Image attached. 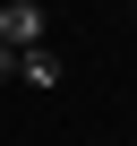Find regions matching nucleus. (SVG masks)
<instances>
[{
	"label": "nucleus",
	"mask_w": 137,
	"mask_h": 146,
	"mask_svg": "<svg viewBox=\"0 0 137 146\" xmlns=\"http://www.w3.org/2000/svg\"><path fill=\"white\" fill-rule=\"evenodd\" d=\"M0 43H9V52L43 43V9H34V0H0Z\"/></svg>",
	"instance_id": "obj_1"
},
{
	"label": "nucleus",
	"mask_w": 137,
	"mask_h": 146,
	"mask_svg": "<svg viewBox=\"0 0 137 146\" xmlns=\"http://www.w3.org/2000/svg\"><path fill=\"white\" fill-rule=\"evenodd\" d=\"M17 86H43V95L60 86V60H51L43 43H26V52H17Z\"/></svg>",
	"instance_id": "obj_2"
},
{
	"label": "nucleus",
	"mask_w": 137,
	"mask_h": 146,
	"mask_svg": "<svg viewBox=\"0 0 137 146\" xmlns=\"http://www.w3.org/2000/svg\"><path fill=\"white\" fill-rule=\"evenodd\" d=\"M0 78H17V52H9V43H0Z\"/></svg>",
	"instance_id": "obj_3"
},
{
	"label": "nucleus",
	"mask_w": 137,
	"mask_h": 146,
	"mask_svg": "<svg viewBox=\"0 0 137 146\" xmlns=\"http://www.w3.org/2000/svg\"><path fill=\"white\" fill-rule=\"evenodd\" d=\"M128 9H137V0H128Z\"/></svg>",
	"instance_id": "obj_4"
}]
</instances>
